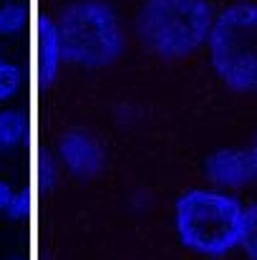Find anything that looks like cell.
<instances>
[{
  "label": "cell",
  "mask_w": 257,
  "mask_h": 260,
  "mask_svg": "<svg viewBox=\"0 0 257 260\" xmlns=\"http://www.w3.org/2000/svg\"><path fill=\"white\" fill-rule=\"evenodd\" d=\"M252 162H255V170H257V137H255V147H252Z\"/></svg>",
  "instance_id": "13"
},
{
  "label": "cell",
  "mask_w": 257,
  "mask_h": 260,
  "mask_svg": "<svg viewBox=\"0 0 257 260\" xmlns=\"http://www.w3.org/2000/svg\"><path fill=\"white\" fill-rule=\"evenodd\" d=\"M204 170L214 184H222V187H245L257 174L252 154H245L237 149H222V152L212 154L207 159Z\"/></svg>",
  "instance_id": "5"
},
{
  "label": "cell",
  "mask_w": 257,
  "mask_h": 260,
  "mask_svg": "<svg viewBox=\"0 0 257 260\" xmlns=\"http://www.w3.org/2000/svg\"><path fill=\"white\" fill-rule=\"evenodd\" d=\"M245 207L212 189H192L176 202V233L202 255H225L242 243Z\"/></svg>",
  "instance_id": "2"
},
{
  "label": "cell",
  "mask_w": 257,
  "mask_h": 260,
  "mask_svg": "<svg viewBox=\"0 0 257 260\" xmlns=\"http://www.w3.org/2000/svg\"><path fill=\"white\" fill-rule=\"evenodd\" d=\"M23 137V121H20V114L15 111H3L0 114V147L10 149L20 142Z\"/></svg>",
  "instance_id": "7"
},
{
  "label": "cell",
  "mask_w": 257,
  "mask_h": 260,
  "mask_svg": "<svg viewBox=\"0 0 257 260\" xmlns=\"http://www.w3.org/2000/svg\"><path fill=\"white\" fill-rule=\"evenodd\" d=\"M23 210H25V197L13 192V200H10V205H8V212H10L13 217H20V215H23Z\"/></svg>",
  "instance_id": "11"
},
{
  "label": "cell",
  "mask_w": 257,
  "mask_h": 260,
  "mask_svg": "<svg viewBox=\"0 0 257 260\" xmlns=\"http://www.w3.org/2000/svg\"><path fill=\"white\" fill-rule=\"evenodd\" d=\"M56 53L84 69H101L116 61L124 51V30L116 13L98 0L68 5L53 25L46 28Z\"/></svg>",
  "instance_id": "1"
},
{
  "label": "cell",
  "mask_w": 257,
  "mask_h": 260,
  "mask_svg": "<svg viewBox=\"0 0 257 260\" xmlns=\"http://www.w3.org/2000/svg\"><path fill=\"white\" fill-rule=\"evenodd\" d=\"M0 69H3V61H0Z\"/></svg>",
  "instance_id": "14"
},
{
  "label": "cell",
  "mask_w": 257,
  "mask_h": 260,
  "mask_svg": "<svg viewBox=\"0 0 257 260\" xmlns=\"http://www.w3.org/2000/svg\"><path fill=\"white\" fill-rule=\"evenodd\" d=\"M61 157L71 172L81 177H93L103 165V152L98 142L86 132H68L61 139Z\"/></svg>",
  "instance_id": "6"
},
{
  "label": "cell",
  "mask_w": 257,
  "mask_h": 260,
  "mask_svg": "<svg viewBox=\"0 0 257 260\" xmlns=\"http://www.w3.org/2000/svg\"><path fill=\"white\" fill-rule=\"evenodd\" d=\"M214 15L207 0H146L139 30L152 53L162 58H187L209 41Z\"/></svg>",
  "instance_id": "3"
},
{
  "label": "cell",
  "mask_w": 257,
  "mask_h": 260,
  "mask_svg": "<svg viewBox=\"0 0 257 260\" xmlns=\"http://www.w3.org/2000/svg\"><path fill=\"white\" fill-rule=\"evenodd\" d=\"M245 250L257 260V202L245 212V235H242Z\"/></svg>",
  "instance_id": "9"
},
{
  "label": "cell",
  "mask_w": 257,
  "mask_h": 260,
  "mask_svg": "<svg viewBox=\"0 0 257 260\" xmlns=\"http://www.w3.org/2000/svg\"><path fill=\"white\" fill-rule=\"evenodd\" d=\"M10 200H13V189L5 182H0V210H8Z\"/></svg>",
  "instance_id": "12"
},
{
  "label": "cell",
  "mask_w": 257,
  "mask_h": 260,
  "mask_svg": "<svg viewBox=\"0 0 257 260\" xmlns=\"http://www.w3.org/2000/svg\"><path fill=\"white\" fill-rule=\"evenodd\" d=\"M20 88V71L15 66H5L0 69V101L5 99H13Z\"/></svg>",
  "instance_id": "8"
},
{
  "label": "cell",
  "mask_w": 257,
  "mask_h": 260,
  "mask_svg": "<svg viewBox=\"0 0 257 260\" xmlns=\"http://www.w3.org/2000/svg\"><path fill=\"white\" fill-rule=\"evenodd\" d=\"M209 58L217 76L235 91H257V5L225 8L209 30Z\"/></svg>",
  "instance_id": "4"
},
{
  "label": "cell",
  "mask_w": 257,
  "mask_h": 260,
  "mask_svg": "<svg viewBox=\"0 0 257 260\" xmlns=\"http://www.w3.org/2000/svg\"><path fill=\"white\" fill-rule=\"evenodd\" d=\"M20 25H23V10L18 5H8V8L0 10V33L3 36L15 33Z\"/></svg>",
  "instance_id": "10"
}]
</instances>
